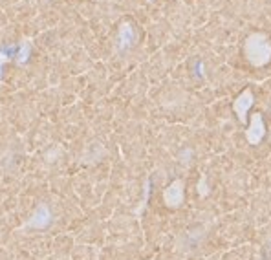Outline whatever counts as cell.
I'll return each mask as SVG.
<instances>
[{
  "label": "cell",
  "instance_id": "8992f818",
  "mask_svg": "<svg viewBox=\"0 0 271 260\" xmlns=\"http://www.w3.org/2000/svg\"><path fill=\"white\" fill-rule=\"evenodd\" d=\"M253 105V94L249 90H246L244 94H240L238 96V99L235 101V112H237V116H238V119L240 121H246V114H248V110H249V107Z\"/></svg>",
  "mask_w": 271,
  "mask_h": 260
},
{
  "label": "cell",
  "instance_id": "6da1fadb",
  "mask_svg": "<svg viewBox=\"0 0 271 260\" xmlns=\"http://www.w3.org/2000/svg\"><path fill=\"white\" fill-rule=\"evenodd\" d=\"M244 50H246V57L253 66H264L271 59V42L264 33L249 35Z\"/></svg>",
  "mask_w": 271,
  "mask_h": 260
},
{
  "label": "cell",
  "instance_id": "52a82bcc",
  "mask_svg": "<svg viewBox=\"0 0 271 260\" xmlns=\"http://www.w3.org/2000/svg\"><path fill=\"white\" fill-rule=\"evenodd\" d=\"M29 50H31V46H29V40H22L20 46H18V51H17V62L18 64H24V62L29 59Z\"/></svg>",
  "mask_w": 271,
  "mask_h": 260
},
{
  "label": "cell",
  "instance_id": "3957f363",
  "mask_svg": "<svg viewBox=\"0 0 271 260\" xmlns=\"http://www.w3.org/2000/svg\"><path fill=\"white\" fill-rule=\"evenodd\" d=\"M163 198H165V204L169 205V207H178V205L183 202V183H181L180 180L172 181L169 189L165 191Z\"/></svg>",
  "mask_w": 271,
  "mask_h": 260
},
{
  "label": "cell",
  "instance_id": "5b68a950",
  "mask_svg": "<svg viewBox=\"0 0 271 260\" xmlns=\"http://www.w3.org/2000/svg\"><path fill=\"white\" fill-rule=\"evenodd\" d=\"M264 121H262V116L260 114H255L253 116V121H251V127L248 129V132H246V136H248V141L251 143V145H257V143L264 137Z\"/></svg>",
  "mask_w": 271,
  "mask_h": 260
},
{
  "label": "cell",
  "instance_id": "7a4b0ae2",
  "mask_svg": "<svg viewBox=\"0 0 271 260\" xmlns=\"http://www.w3.org/2000/svg\"><path fill=\"white\" fill-rule=\"evenodd\" d=\"M51 222V211L50 207L46 204H40L37 209H35V213L31 216H29V220L24 224V229H44V227L50 226Z\"/></svg>",
  "mask_w": 271,
  "mask_h": 260
},
{
  "label": "cell",
  "instance_id": "277c9868",
  "mask_svg": "<svg viewBox=\"0 0 271 260\" xmlns=\"http://www.w3.org/2000/svg\"><path fill=\"white\" fill-rule=\"evenodd\" d=\"M134 40H136V31L132 28V24L129 22H123L119 26V31H118V44H119V50L125 51L132 48L134 46Z\"/></svg>",
  "mask_w": 271,
  "mask_h": 260
}]
</instances>
